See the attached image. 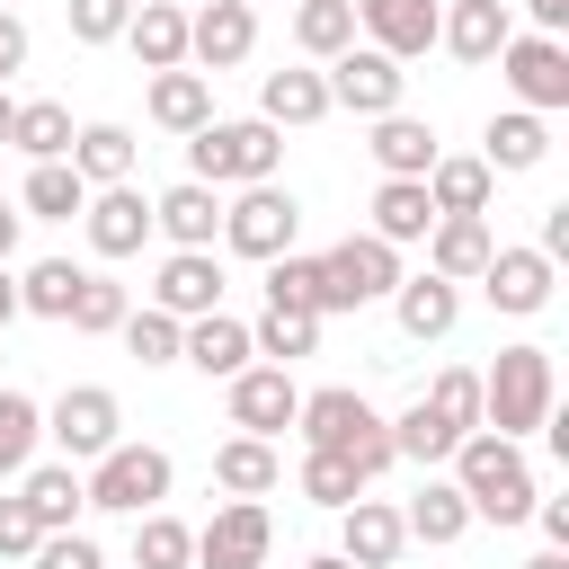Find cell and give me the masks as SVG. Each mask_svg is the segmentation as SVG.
I'll return each instance as SVG.
<instances>
[{"label":"cell","instance_id":"1","mask_svg":"<svg viewBox=\"0 0 569 569\" xmlns=\"http://www.w3.org/2000/svg\"><path fill=\"white\" fill-rule=\"evenodd\" d=\"M445 462H453L445 480L462 489V507H471V516H489V525H525V516H533V498H542V489H533V462H525V445H516V436L471 427Z\"/></svg>","mask_w":569,"mask_h":569},{"label":"cell","instance_id":"2","mask_svg":"<svg viewBox=\"0 0 569 569\" xmlns=\"http://www.w3.org/2000/svg\"><path fill=\"white\" fill-rule=\"evenodd\" d=\"M293 427H302V445H329V453H347V462H356V480H373V471H391V462H400V453H391V418H382L365 391H347V382H329V391H302Z\"/></svg>","mask_w":569,"mask_h":569},{"label":"cell","instance_id":"3","mask_svg":"<svg viewBox=\"0 0 569 569\" xmlns=\"http://www.w3.org/2000/svg\"><path fill=\"white\" fill-rule=\"evenodd\" d=\"M276 169H284V124H267V116H213L187 133V178H204V187H258Z\"/></svg>","mask_w":569,"mask_h":569},{"label":"cell","instance_id":"4","mask_svg":"<svg viewBox=\"0 0 569 569\" xmlns=\"http://www.w3.org/2000/svg\"><path fill=\"white\" fill-rule=\"evenodd\" d=\"M551 347H498V365L480 373V427L489 436H533L551 418Z\"/></svg>","mask_w":569,"mask_h":569},{"label":"cell","instance_id":"5","mask_svg":"<svg viewBox=\"0 0 569 569\" xmlns=\"http://www.w3.org/2000/svg\"><path fill=\"white\" fill-rule=\"evenodd\" d=\"M400 284V249L373 240V231H347L338 249H320V320L329 311H365Z\"/></svg>","mask_w":569,"mask_h":569},{"label":"cell","instance_id":"6","mask_svg":"<svg viewBox=\"0 0 569 569\" xmlns=\"http://www.w3.org/2000/svg\"><path fill=\"white\" fill-rule=\"evenodd\" d=\"M169 480H178V471H169V453H160V445H124V436L80 471L89 507H107V516H142V507H160V498H169Z\"/></svg>","mask_w":569,"mask_h":569},{"label":"cell","instance_id":"7","mask_svg":"<svg viewBox=\"0 0 569 569\" xmlns=\"http://www.w3.org/2000/svg\"><path fill=\"white\" fill-rule=\"evenodd\" d=\"M293 231H302V204H293V187H276V178H258V187H240L231 204H222V249L231 258H276V249H293Z\"/></svg>","mask_w":569,"mask_h":569},{"label":"cell","instance_id":"8","mask_svg":"<svg viewBox=\"0 0 569 569\" xmlns=\"http://www.w3.org/2000/svg\"><path fill=\"white\" fill-rule=\"evenodd\" d=\"M44 436L62 445V462H98L116 436H124V400L107 382H71L53 409H44Z\"/></svg>","mask_w":569,"mask_h":569},{"label":"cell","instance_id":"9","mask_svg":"<svg viewBox=\"0 0 569 569\" xmlns=\"http://www.w3.org/2000/svg\"><path fill=\"white\" fill-rule=\"evenodd\" d=\"M498 80L516 89V107L560 116V107H569V44H560V36H507V44H498Z\"/></svg>","mask_w":569,"mask_h":569},{"label":"cell","instance_id":"10","mask_svg":"<svg viewBox=\"0 0 569 569\" xmlns=\"http://www.w3.org/2000/svg\"><path fill=\"white\" fill-rule=\"evenodd\" d=\"M320 80H329V107H347V116H365V124L391 116V107L409 98V71H400L391 53H373V44H347Z\"/></svg>","mask_w":569,"mask_h":569},{"label":"cell","instance_id":"11","mask_svg":"<svg viewBox=\"0 0 569 569\" xmlns=\"http://www.w3.org/2000/svg\"><path fill=\"white\" fill-rule=\"evenodd\" d=\"M267 542H276L267 507H258V498H222V507L196 525V569H267Z\"/></svg>","mask_w":569,"mask_h":569},{"label":"cell","instance_id":"12","mask_svg":"<svg viewBox=\"0 0 569 569\" xmlns=\"http://www.w3.org/2000/svg\"><path fill=\"white\" fill-rule=\"evenodd\" d=\"M293 409H302L293 365H258V356H249V365L231 373V427H240V436H267V445H276V436L293 427Z\"/></svg>","mask_w":569,"mask_h":569},{"label":"cell","instance_id":"13","mask_svg":"<svg viewBox=\"0 0 569 569\" xmlns=\"http://www.w3.org/2000/svg\"><path fill=\"white\" fill-rule=\"evenodd\" d=\"M258 53V9L249 0H204V9H187V62L213 80V71H240Z\"/></svg>","mask_w":569,"mask_h":569},{"label":"cell","instance_id":"14","mask_svg":"<svg viewBox=\"0 0 569 569\" xmlns=\"http://www.w3.org/2000/svg\"><path fill=\"white\" fill-rule=\"evenodd\" d=\"M80 231H89V249H98V258H133V249L151 240V196H142L133 178H116V187H89V204H80Z\"/></svg>","mask_w":569,"mask_h":569},{"label":"cell","instance_id":"15","mask_svg":"<svg viewBox=\"0 0 569 569\" xmlns=\"http://www.w3.org/2000/svg\"><path fill=\"white\" fill-rule=\"evenodd\" d=\"M471 284H480V293H489V302H498L507 320H533V311L551 302V284H560V267H551L542 249H489V267H480Z\"/></svg>","mask_w":569,"mask_h":569},{"label":"cell","instance_id":"16","mask_svg":"<svg viewBox=\"0 0 569 569\" xmlns=\"http://www.w3.org/2000/svg\"><path fill=\"white\" fill-rule=\"evenodd\" d=\"M400 551H409L400 507H382V498H347V507H338V560H356V569H400Z\"/></svg>","mask_w":569,"mask_h":569},{"label":"cell","instance_id":"17","mask_svg":"<svg viewBox=\"0 0 569 569\" xmlns=\"http://www.w3.org/2000/svg\"><path fill=\"white\" fill-rule=\"evenodd\" d=\"M436 18H445L436 0H356V36L391 62H418L436 44Z\"/></svg>","mask_w":569,"mask_h":569},{"label":"cell","instance_id":"18","mask_svg":"<svg viewBox=\"0 0 569 569\" xmlns=\"http://www.w3.org/2000/svg\"><path fill=\"white\" fill-rule=\"evenodd\" d=\"M151 231H160L169 249H213V240H222V196H213L204 178H178V187L151 196Z\"/></svg>","mask_w":569,"mask_h":569},{"label":"cell","instance_id":"19","mask_svg":"<svg viewBox=\"0 0 569 569\" xmlns=\"http://www.w3.org/2000/svg\"><path fill=\"white\" fill-rule=\"evenodd\" d=\"M151 302L169 320H196V311H222V258L213 249H169L160 276H151Z\"/></svg>","mask_w":569,"mask_h":569},{"label":"cell","instance_id":"20","mask_svg":"<svg viewBox=\"0 0 569 569\" xmlns=\"http://www.w3.org/2000/svg\"><path fill=\"white\" fill-rule=\"evenodd\" d=\"M489 249H498L489 213H436V222H427V267H436L445 284H471V276L489 267Z\"/></svg>","mask_w":569,"mask_h":569},{"label":"cell","instance_id":"21","mask_svg":"<svg viewBox=\"0 0 569 569\" xmlns=\"http://www.w3.org/2000/svg\"><path fill=\"white\" fill-rule=\"evenodd\" d=\"M249 356H258V347H249V320H231V311H196L187 338H178V365H196L204 382H231Z\"/></svg>","mask_w":569,"mask_h":569},{"label":"cell","instance_id":"22","mask_svg":"<svg viewBox=\"0 0 569 569\" xmlns=\"http://www.w3.org/2000/svg\"><path fill=\"white\" fill-rule=\"evenodd\" d=\"M516 36V18H507V0H453L445 18H436V44L453 53V62H498V44Z\"/></svg>","mask_w":569,"mask_h":569},{"label":"cell","instance_id":"23","mask_svg":"<svg viewBox=\"0 0 569 569\" xmlns=\"http://www.w3.org/2000/svg\"><path fill=\"white\" fill-rule=\"evenodd\" d=\"M124 44H133L142 71H178V62H187V9H178V0H133Z\"/></svg>","mask_w":569,"mask_h":569},{"label":"cell","instance_id":"24","mask_svg":"<svg viewBox=\"0 0 569 569\" xmlns=\"http://www.w3.org/2000/svg\"><path fill=\"white\" fill-rule=\"evenodd\" d=\"M258 116L284 124V133H302V124H320V116H338V107H329V80L302 62V71H267V80H258Z\"/></svg>","mask_w":569,"mask_h":569},{"label":"cell","instance_id":"25","mask_svg":"<svg viewBox=\"0 0 569 569\" xmlns=\"http://www.w3.org/2000/svg\"><path fill=\"white\" fill-rule=\"evenodd\" d=\"M391 311H400V338H418V347H427V338H445V329L462 320V293L427 267V276H400V284H391Z\"/></svg>","mask_w":569,"mask_h":569},{"label":"cell","instance_id":"26","mask_svg":"<svg viewBox=\"0 0 569 569\" xmlns=\"http://www.w3.org/2000/svg\"><path fill=\"white\" fill-rule=\"evenodd\" d=\"M18 498H27V516H36L44 533L80 525V507H89V489H80V462H27V471H18Z\"/></svg>","mask_w":569,"mask_h":569},{"label":"cell","instance_id":"27","mask_svg":"<svg viewBox=\"0 0 569 569\" xmlns=\"http://www.w3.org/2000/svg\"><path fill=\"white\" fill-rule=\"evenodd\" d=\"M142 107H151L160 133H196V124H213V80L187 71V62H178V71H151V98H142Z\"/></svg>","mask_w":569,"mask_h":569},{"label":"cell","instance_id":"28","mask_svg":"<svg viewBox=\"0 0 569 569\" xmlns=\"http://www.w3.org/2000/svg\"><path fill=\"white\" fill-rule=\"evenodd\" d=\"M62 160L80 169V187H116V178H133V160H142V142H133V124H80Z\"/></svg>","mask_w":569,"mask_h":569},{"label":"cell","instance_id":"29","mask_svg":"<svg viewBox=\"0 0 569 569\" xmlns=\"http://www.w3.org/2000/svg\"><path fill=\"white\" fill-rule=\"evenodd\" d=\"M365 151H373L382 178H427V160H436V124H418V116L391 107V116H373V142H365Z\"/></svg>","mask_w":569,"mask_h":569},{"label":"cell","instance_id":"30","mask_svg":"<svg viewBox=\"0 0 569 569\" xmlns=\"http://www.w3.org/2000/svg\"><path fill=\"white\" fill-rule=\"evenodd\" d=\"M480 142H489L480 160H489L498 178H516V169H542V151H551V124H542L533 107H507V116H489V133H480Z\"/></svg>","mask_w":569,"mask_h":569},{"label":"cell","instance_id":"31","mask_svg":"<svg viewBox=\"0 0 569 569\" xmlns=\"http://www.w3.org/2000/svg\"><path fill=\"white\" fill-rule=\"evenodd\" d=\"M400 525H409V542L445 551V542H462V533H471V507H462V489H453V480H436V471H427V489L400 507Z\"/></svg>","mask_w":569,"mask_h":569},{"label":"cell","instance_id":"32","mask_svg":"<svg viewBox=\"0 0 569 569\" xmlns=\"http://www.w3.org/2000/svg\"><path fill=\"white\" fill-rule=\"evenodd\" d=\"M489 187H498L489 160H453V151L427 160V204L436 213H489Z\"/></svg>","mask_w":569,"mask_h":569},{"label":"cell","instance_id":"33","mask_svg":"<svg viewBox=\"0 0 569 569\" xmlns=\"http://www.w3.org/2000/svg\"><path fill=\"white\" fill-rule=\"evenodd\" d=\"M427 222H436L427 178H382V187H373V240L409 249V240H427Z\"/></svg>","mask_w":569,"mask_h":569},{"label":"cell","instance_id":"34","mask_svg":"<svg viewBox=\"0 0 569 569\" xmlns=\"http://www.w3.org/2000/svg\"><path fill=\"white\" fill-rule=\"evenodd\" d=\"M80 204H89V187H80L71 160H36L27 187H18V213H27V222H71Z\"/></svg>","mask_w":569,"mask_h":569},{"label":"cell","instance_id":"35","mask_svg":"<svg viewBox=\"0 0 569 569\" xmlns=\"http://www.w3.org/2000/svg\"><path fill=\"white\" fill-rule=\"evenodd\" d=\"M213 480H222L231 498H267V489L284 480V462H276L267 436H231V445H213Z\"/></svg>","mask_w":569,"mask_h":569},{"label":"cell","instance_id":"36","mask_svg":"<svg viewBox=\"0 0 569 569\" xmlns=\"http://www.w3.org/2000/svg\"><path fill=\"white\" fill-rule=\"evenodd\" d=\"M133 569H196V525H178L169 507L133 516Z\"/></svg>","mask_w":569,"mask_h":569},{"label":"cell","instance_id":"37","mask_svg":"<svg viewBox=\"0 0 569 569\" xmlns=\"http://www.w3.org/2000/svg\"><path fill=\"white\" fill-rule=\"evenodd\" d=\"M293 44H302L311 62H338V53L356 44V0H302V9H293Z\"/></svg>","mask_w":569,"mask_h":569},{"label":"cell","instance_id":"38","mask_svg":"<svg viewBox=\"0 0 569 569\" xmlns=\"http://www.w3.org/2000/svg\"><path fill=\"white\" fill-rule=\"evenodd\" d=\"M80 276H89V267H71V258H36V267L18 276V311H36V320H71Z\"/></svg>","mask_w":569,"mask_h":569},{"label":"cell","instance_id":"39","mask_svg":"<svg viewBox=\"0 0 569 569\" xmlns=\"http://www.w3.org/2000/svg\"><path fill=\"white\" fill-rule=\"evenodd\" d=\"M249 347H258L267 365H293V356H311V347H320V311H284V302H267V311H258V329H249Z\"/></svg>","mask_w":569,"mask_h":569},{"label":"cell","instance_id":"40","mask_svg":"<svg viewBox=\"0 0 569 569\" xmlns=\"http://www.w3.org/2000/svg\"><path fill=\"white\" fill-rule=\"evenodd\" d=\"M116 338H124V356L151 373V365H178V338H187V320H169L160 302H142V311H124V320H116Z\"/></svg>","mask_w":569,"mask_h":569},{"label":"cell","instance_id":"41","mask_svg":"<svg viewBox=\"0 0 569 569\" xmlns=\"http://www.w3.org/2000/svg\"><path fill=\"white\" fill-rule=\"evenodd\" d=\"M453 445H462V436H453V427H445V418H436L427 400H409V409L391 418V453H400V462H418V471H436V462H445Z\"/></svg>","mask_w":569,"mask_h":569},{"label":"cell","instance_id":"42","mask_svg":"<svg viewBox=\"0 0 569 569\" xmlns=\"http://www.w3.org/2000/svg\"><path fill=\"white\" fill-rule=\"evenodd\" d=\"M9 142H18L27 160H62V151H71V107H53V98H27V107L9 116Z\"/></svg>","mask_w":569,"mask_h":569},{"label":"cell","instance_id":"43","mask_svg":"<svg viewBox=\"0 0 569 569\" xmlns=\"http://www.w3.org/2000/svg\"><path fill=\"white\" fill-rule=\"evenodd\" d=\"M36 436H44V409L0 382V480H18V471L36 462Z\"/></svg>","mask_w":569,"mask_h":569},{"label":"cell","instance_id":"44","mask_svg":"<svg viewBox=\"0 0 569 569\" xmlns=\"http://www.w3.org/2000/svg\"><path fill=\"white\" fill-rule=\"evenodd\" d=\"M302 498L338 516L347 498H365V480H356V462H347V453H329V445H302Z\"/></svg>","mask_w":569,"mask_h":569},{"label":"cell","instance_id":"45","mask_svg":"<svg viewBox=\"0 0 569 569\" xmlns=\"http://www.w3.org/2000/svg\"><path fill=\"white\" fill-rule=\"evenodd\" d=\"M418 400H427V409H436L453 436H471V427H480V373H471V365H445V373H436Z\"/></svg>","mask_w":569,"mask_h":569},{"label":"cell","instance_id":"46","mask_svg":"<svg viewBox=\"0 0 569 569\" xmlns=\"http://www.w3.org/2000/svg\"><path fill=\"white\" fill-rule=\"evenodd\" d=\"M267 302H284V311H320V258L276 249V258H267Z\"/></svg>","mask_w":569,"mask_h":569},{"label":"cell","instance_id":"47","mask_svg":"<svg viewBox=\"0 0 569 569\" xmlns=\"http://www.w3.org/2000/svg\"><path fill=\"white\" fill-rule=\"evenodd\" d=\"M124 311H133V302H124L116 276H80V293H71V329H80V338H116Z\"/></svg>","mask_w":569,"mask_h":569},{"label":"cell","instance_id":"48","mask_svg":"<svg viewBox=\"0 0 569 569\" xmlns=\"http://www.w3.org/2000/svg\"><path fill=\"white\" fill-rule=\"evenodd\" d=\"M62 9H71V36L80 44H116L124 18H133V0H62Z\"/></svg>","mask_w":569,"mask_h":569},{"label":"cell","instance_id":"49","mask_svg":"<svg viewBox=\"0 0 569 569\" xmlns=\"http://www.w3.org/2000/svg\"><path fill=\"white\" fill-rule=\"evenodd\" d=\"M27 560H36V569H107V551H98V542H89L80 525H62V533H44V542H36Z\"/></svg>","mask_w":569,"mask_h":569},{"label":"cell","instance_id":"50","mask_svg":"<svg viewBox=\"0 0 569 569\" xmlns=\"http://www.w3.org/2000/svg\"><path fill=\"white\" fill-rule=\"evenodd\" d=\"M44 542V525L27 516V498H0V560H27Z\"/></svg>","mask_w":569,"mask_h":569},{"label":"cell","instance_id":"51","mask_svg":"<svg viewBox=\"0 0 569 569\" xmlns=\"http://www.w3.org/2000/svg\"><path fill=\"white\" fill-rule=\"evenodd\" d=\"M9 71H27V18L18 9H0V89H9Z\"/></svg>","mask_w":569,"mask_h":569},{"label":"cell","instance_id":"52","mask_svg":"<svg viewBox=\"0 0 569 569\" xmlns=\"http://www.w3.org/2000/svg\"><path fill=\"white\" fill-rule=\"evenodd\" d=\"M533 516H542V542L569 551V498H533Z\"/></svg>","mask_w":569,"mask_h":569},{"label":"cell","instance_id":"53","mask_svg":"<svg viewBox=\"0 0 569 569\" xmlns=\"http://www.w3.org/2000/svg\"><path fill=\"white\" fill-rule=\"evenodd\" d=\"M525 9H533V36H560L569 27V0H525Z\"/></svg>","mask_w":569,"mask_h":569},{"label":"cell","instance_id":"54","mask_svg":"<svg viewBox=\"0 0 569 569\" xmlns=\"http://www.w3.org/2000/svg\"><path fill=\"white\" fill-rule=\"evenodd\" d=\"M18 231H27V213H18V196H0V258L18 249Z\"/></svg>","mask_w":569,"mask_h":569},{"label":"cell","instance_id":"55","mask_svg":"<svg viewBox=\"0 0 569 569\" xmlns=\"http://www.w3.org/2000/svg\"><path fill=\"white\" fill-rule=\"evenodd\" d=\"M18 320V276H9V258H0V329Z\"/></svg>","mask_w":569,"mask_h":569},{"label":"cell","instance_id":"56","mask_svg":"<svg viewBox=\"0 0 569 569\" xmlns=\"http://www.w3.org/2000/svg\"><path fill=\"white\" fill-rule=\"evenodd\" d=\"M525 569H569V551H533V560H525Z\"/></svg>","mask_w":569,"mask_h":569},{"label":"cell","instance_id":"57","mask_svg":"<svg viewBox=\"0 0 569 569\" xmlns=\"http://www.w3.org/2000/svg\"><path fill=\"white\" fill-rule=\"evenodd\" d=\"M9 116H18V98H9V89H0V142H9Z\"/></svg>","mask_w":569,"mask_h":569},{"label":"cell","instance_id":"58","mask_svg":"<svg viewBox=\"0 0 569 569\" xmlns=\"http://www.w3.org/2000/svg\"><path fill=\"white\" fill-rule=\"evenodd\" d=\"M302 569H356V560H338V551H320V560H302Z\"/></svg>","mask_w":569,"mask_h":569}]
</instances>
